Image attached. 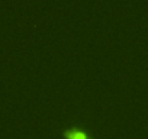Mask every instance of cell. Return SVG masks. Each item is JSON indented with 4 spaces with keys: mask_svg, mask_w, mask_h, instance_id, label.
I'll return each instance as SVG.
<instances>
[{
    "mask_svg": "<svg viewBox=\"0 0 148 139\" xmlns=\"http://www.w3.org/2000/svg\"><path fill=\"white\" fill-rule=\"evenodd\" d=\"M61 135L64 139H95L93 135H90L87 130L79 126H70L61 129Z\"/></svg>",
    "mask_w": 148,
    "mask_h": 139,
    "instance_id": "cell-1",
    "label": "cell"
}]
</instances>
